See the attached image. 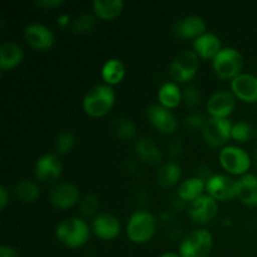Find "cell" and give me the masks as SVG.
<instances>
[{"instance_id":"obj_1","label":"cell","mask_w":257,"mask_h":257,"mask_svg":"<svg viewBox=\"0 0 257 257\" xmlns=\"http://www.w3.org/2000/svg\"><path fill=\"white\" fill-rule=\"evenodd\" d=\"M115 103L114 90L108 84H97L88 90L83 99V109L89 117L100 118L112 110Z\"/></svg>"},{"instance_id":"obj_2","label":"cell","mask_w":257,"mask_h":257,"mask_svg":"<svg viewBox=\"0 0 257 257\" xmlns=\"http://www.w3.org/2000/svg\"><path fill=\"white\" fill-rule=\"evenodd\" d=\"M55 236L60 243L69 248H78L88 242L90 228L84 220L79 217H68L55 228Z\"/></svg>"},{"instance_id":"obj_3","label":"cell","mask_w":257,"mask_h":257,"mask_svg":"<svg viewBox=\"0 0 257 257\" xmlns=\"http://www.w3.org/2000/svg\"><path fill=\"white\" fill-rule=\"evenodd\" d=\"M156 230L157 221L155 216L147 211H137L131 215L125 232L133 243H146L155 236Z\"/></svg>"},{"instance_id":"obj_4","label":"cell","mask_w":257,"mask_h":257,"mask_svg":"<svg viewBox=\"0 0 257 257\" xmlns=\"http://www.w3.org/2000/svg\"><path fill=\"white\" fill-rule=\"evenodd\" d=\"M212 67L216 75L218 78H221V79H235L236 77L242 74V54L237 49H235V48H222L221 52L212 60Z\"/></svg>"},{"instance_id":"obj_5","label":"cell","mask_w":257,"mask_h":257,"mask_svg":"<svg viewBox=\"0 0 257 257\" xmlns=\"http://www.w3.org/2000/svg\"><path fill=\"white\" fill-rule=\"evenodd\" d=\"M213 246V237L206 228L188 233L180 245L181 257H208Z\"/></svg>"},{"instance_id":"obj_6","label":"cell","mask_w":257,"mask_h":257,"mask_svg":"<svg viewBox=\"0 0 257 257\" xmlns=\"http://www.w3.org/2000/svg\"><path fill=\"white\" fill-rule=\"evenodd\" d=\"M221 166L226 172L236 176L247 175L250 170L251 158L248 153L237 146H226L218 155Z\"/></svg>"},{"instance_id":"obj_7","label":"cell","mask_w":257,"mask_h":257,"mask_svg":"<svg viewBox=\"0 0 257 257\" xmlns=\"http://www.w3.org/2000/svg\"><path fill=\"white\" fill-rule=\"evenodd\" d=\"M200 57L193 50L180 53L170 64V75L177 83H187L197 74Z\"/></svg>"},{"instance_id":"obj_8","label":"cell","mask_w":257,"mask_h":257,"mask_svg":"<svg viewBox=\"0 0 257 257\" xmlns=\"http://www.w3.org/2000/svg\"><path fill=\"white\" fill-rule=\"evenodd\" d=\"M232 123L228 118H208L202 135L206 142L212 147H221L231 138Z\"/></svg>"},{"instance_id":"obj_9","label":"cell","mask_w":257,"mask_h":257,"mask_svg":"<svg viewBox=\"0 0 257 257\" xmlns=\"http://www.w3.org/2000/svg\"><path fill=\"white\" fill-rule=\"evenodd\" d=\"M207 195L216 201H228L237 197V180L226 175H213L206 181Z\"/></svg>"},{"instance_id":"obj_10","label":"cell","mask_w":257,"mask_h":257,"mask_svg":"<svg viewBox=\"0 0 257 257\" xmlns=\"http://www.w3.org/2000/svg\"><path fill=\"white\" fill-rule=\"evenodd\" d=\"M218 211L217 201L210 195H202L191 202L188 208V216L196 225H206L216 217Z\"/></svg>"},{"instance_id":"obj_11","label":"cell","mask_w":257,"mask_h":257,"mask_svg":"<svg viewBox=\"0 0 257 257\" xmlns=\"http://www.w3.org/2000/svg\"><path fill=\"white\" fill-rule=\"evenodd\" d=\"M80 200L79 188L70 182H60L50 190L49 201L54 207L68 210Z\"/></svg>"},{"instance_id":"obj_12","label":"cell","mask_w":257,"mask_h":257,"mask_svg":"<svg viewBox=\"0 0 257 257\" xmlns=\"http://www.w3.org/2000/svg\"><path fill=\"white\" fill-rule=\"evenodd\" d=\"M24 38L28 44L37 50L50 49L55 42V37L52 30L39 23H33L25 27Z\"/></svg>"},{"instance_id":"obj_13","label":"cell","mask_w":257,"mask_h":257,"mask_svg":"<svg viewBox=\"0 0 257 257\" xmlns=\"http://www.w3.org/2000/svg\"><path fill=\"white\" fill-rule=\"evenodd\" d=\"M236 105L235 95L227 90H218L208 98L206 109L212 118H228Z\"/></svg>"},{"instance_id":"obj_14","label":"cell","mask_w":257,"mask_h":257,"mask_svg":"<svg viewBox=\"0 0 257 257\" xmlns=\"http://www.w3.org/2000/svg\"><path fill=\"white\" fill-rule=\"evenodd\" d=\"M147 118L153 127L163 135H172L177 130V119L175 114L160 104H153L148 108Z\"/></svg>"},{"instance_id":"obj_15","label":"cell","mask_w":257,"mask_h":257,"mask_svg":"<svg viewBox=\"0 0 257 257\" xmlns=\"http://www.w3.org/2000/svg\"><path fill=\"white\" fill-rule=\"evenodd\" d=\"M63 166L59 157L53 153H47L39 157L35 163V178L40 182H53L62 175Z\"/></svg>"},{"instance_id":"obj_16","label":"cell","mask_w":257,"mask_h":257,"mask_svg":"<svg viewBox=\"0 0 257 257\" xmlns=\"http://www.w3.org/2000/svg\"><path fill=\"white\" fill-rule=\"evenodd\" d=\"M231 93L245 103L257 102V77L242 73L231 80Z\"/></svg>"},{"instance_id":"obj_17","label":"cell","mask_w":257,"mask_h":257,"mask_svg":"<svg viewBox=\"0 0 257 257\" xmlns=\"http://www.w3.org/2000/svg\"><path fill=\"white\" fill-rule=\"evenodd\" d=\"M206 32V22L197 15H188L178 20L173 27V34L180 39H197Z\"/></svg>"},{"instance_id":"obj_18","label":"cell","mask_w":257,"mask_h":257,"mask_svg":"<svg viewBox=\"0 0 257 257\" xmlns=\"http://www.w3.org/2000/svg\"><path fill=\"white\" fill-rule=\"evenodd\" d=\"M92 228L98 238L103 241H112L119 236L122 226L115 216L110 213H100L93 220Z\"/></svg>"},{"instance_id":"obj_19","label":"cell","mask_w":257,"mask_h":257,"mask_svg":"<svg viewBox=\"0 0 257 257\" xmlns=\"http://www.w3.org/2000/svg\"><path fill=\"white\" fill-rule=\"evenodd\" d=\"M221 40L213 33H205L193 40V52L201 58V59H215L216 55L221 52Z\"/></svg>"},{"instance_id":"obj_20","label":"cell","mask_w":257,"mask_h":257,"mask_svg":"<svg viewBox=\"0 0 257 257\" xmlns=\"http://www.w3.org/2000/svg\"><path fill=\"white\" fill-rule=\"evenodd\" d=\"M237 198L248 207H257V176L243 175L237 180Z\"/></svg>"},{"instance_id":"obj_21","label":"cell","mask_w":257,"mask_h":257,"mask_svg":"<svg viewBox=\"0 0 257 257\" xmlns=\"http://www.w3.org/2000/svg\"><path fill=\"white\" fill-rule=\"evenodd\" d=\"M24 59V52L17 43H4L0 47V68L3 72L17 68Z\"/></svg>"},{"instance_id":"obj_22","label":"cell","mask_w":257,"mask_h":257,"mask_svg":"<svg viewBox=\"0 0 257 257\" xmlns=\"http://www.w3.org/2000/svg\"><path fill=\"white\" fill-rule=\"evenodd\" d=\"M136 153L142 162L155 166L162 161V152L151 138L142 137L136 143Z\"/></svg>"},{"instance_id":"obj_23","label":"cell","mask_w":257,"mask_h":257,"mask_svg":"<svg viewBox=\"0 0 257 257\" xmlns=\"http://www.w3.org/2000/svg\"><path fill=\"white\" fill-rule=\"evenodd\" d=\"M206 190V182L202 177H191L181 182L178 186L177 195L185 202H193L203 195Z\"/></svg>"},{"instance_id":"obj_24","label":"cell","mask_w":257,"mask_h":257,"mask_svg":"<svg viewBox=\"0 0 257 257\" xmlns=\"http://www.w3.org/2000/svg\"><path fill=\"white\" fill-rule=\"evenodd\" d=\"M182 92H181L180 87L173 82H167L165 84L161 85L158 89V102L160 105L167 108V109H175L180 105L181 100H182Z\"/></svg>"},{"instance_id":"obj_25","label":"cell","mask_w":257,"mask_h":257,"mask_svg":"<svg viewBox=\"0 0 257 257\" xmlns=\"http://www.w3.org/2000/svg\"><path fill=\"white\" fill-rule=\"evenodd\" d=\"M124 8L122 0H94L93 10L99 19L113 20L119 17Z\"/></svg>"},{"instance_id":"obj_26","label":"cell","mask_w":257,"mask_h":257,"mask_svg":"<svg viewBox=\"0 0 257 257\" xmlns=\"http://www.w3.org/2000/svg\"><path fill=\"white\" fill-rule=\"evenodd\" d=\"M182 176V168L175 161L165 163L157 172V183L163 188H170L177 185Z\"/></svg>"},{"instance_id":"obj_27","label":"cell","mask_w":257,"mask_h":257,"mask_svg":"<svg viewBox=\"0 0 257 257\" xmlns=\"http://www.w3.org/2000/svg\"><path fill=\"white\" fill-rule=\"evenodd\" d=\"M125 75V67L123 62L117 58H110L103 64L102 78L108 85H115L123 80Z\"/></svg>"},{"instance_id":"obj_28","label":"cell","mask_w":257,"mask_h":257,"mask_svg":"<svg viewBox=\"0 0 257 257\" xmlns=\"http://www.w3.org/2000/svg\"><path fill=\"white\" fill-rule=\"evenodd\" d=\"M14 195L23 203H32L38 200L40 195L39 186L30 180H20L14 186Z\"/></svg>"},{"instance_id":"obj_29","label":"cell","mask_w":257,"mask_h":257,"mask_svg":"<svg viewBox=\"0 0 257 257\" xmlns=\"http://www.w3.org/2000/svg\"><path fill=\"white\" fill-rule=\"evenodd\" d=\"M113 132L120 140L130 141L136 137L137 128L132 120L127 119V118H119L113 123Z\"/></svg>"},{"instance_id":"obj_30","label":"cell","mask_w":257,"mask_h":257,"mask_svg":"<svg viewBox=\"0 0 257 257\" xmlns=\"http://www.w3.org/2000/svg\"><path fill=\"white\" fill-rule=\"evenodd\" d=\"M95 27V17L89 13L80 14L73 20L72 28L78 34H87L90 33Z\"/></svg>"},{"instance_id":"obj_31","label":"cell","mask_w":257,"mask_h":257,"mask_svg":"<svg viewBox=\"0 0 257 257\" xmlns=\"http://www.w3.org/2000/svg\"><path fill=\"white\" fill-rule=\"evenodd\" d=\"M253 128L247 122H237L232 124L231 130V138L238 143H246L252 138Z\"/></svg>"},{"instance_id":"obj_32","label":"cell","mask_w":257,"mask_h":257,"mask_svg":"<svg viewBox=\"0 0 257 257\" xmlns=\"http://www.w3.org/2000/svg\"><path fill=\"white\" fill-rule=\"evenodd\" d=\"M75 146V137L72 132L63 131L58 135L55 140V150L59 155H67L74 148Z\"/></svg>"},{"instance_id":"obj_33","label":"cell","mask_w":257,"mask_h":257,"mask_svg":"<svg viewBox=\"0 0 257 257\" xmlns=\"http://www.w3.org/2000/svg\"><path fill=\"white\" fill-rule=\"evenodd\" d=\"M79 208H80V212L85 216H93L95 212L98 211L99 208V200L95 195H89L84 196V197L80 200L79 203Z\"/></svg>"},{"instance_id":"obj_34","label":"cell","mask_w":257,"mask_h":257,"mask_svg":"<svg viewBox=\"0 0 257 257\" xmlns=\"http://www.w3.org/2000/svg\"><path fill=\"white\" fill-rule=\"evenodd\" d=\"M206 122H207V119L203 115L195 113V114H191L186 118L185 124L188 130L196 132V131H203Z\"/></svg>"},{"instance_id":"obj_35","label":"cell","mask_w":257,"mask_h":257,"mask_svg":"<svg viewBox=\"0 0 257 257\" xmlns=\"http://www.w3.org/2000/svg\"><path fill=\"white\" fill-rule=\"evenodd\" d=\"M183 99L190 107H197L201 102L200 90L196 87H192V85L187 87L185 89V93H183Z\"/></svg>"},{"instance_id":"obj_36","label":"cell","mask_w":257,"mask_h":257,"mask_svg":"<svg viewBox=\"0 0 257 257\" xmlns=\"http://www.w3.org/2000/svg\"><path fill=\"white\" fill-rule=\"evenodd\" d=\"M63 0H40V2H37V5L40 8H45V9H53V8H57L63 5Z\"/></svg>"},{"instance_id":"obj_37","label":"cell","mask_w":257,"mask_h":257,"mask_svg":"<svg viewBox=\"0 0 257 257\" xmlns=\"http://www.w3.org/2000/svg\"><path fill=\"white\" fill-rule=\"evenodd\" d=\"M8 202H9V191L5 186L0 187V210H5Z\"/></svg>"},{"instance_id":"obj_38","label":"cell","mask_w":257,"mask_h":257,"mask_svg":"<svg viewBox=\"0 0 257 257\" xmlns=\"http://www.w3.org/2000/svg\"><path fill=\"white\" fill-rule=\"evenodd\" d=\"M0 257H19V256H18L17 251H15L14 248L10 247V246L3 245L2 247H0Z\"/></svg>"},{"instance_id":"obj_39","label":"cell","mask_w":257,"mask_h":257,"mask_svg":"<svg viewBox=\"0 0 257 257\" xmlns=\"http://www.w3.org/2000/svg\"><path fill=\"white\" fill-rule=\"evenodd\" d=\"M58 24L60 28H67L70 24V17L68 14H63L58 18Z\"/></svg>"},{"instance_id":"obj_40","label":"cell","mask_w":257,"mask_h":257,"mask_svg":"<svg viewBox=\"0 0 257 257\" xmlns=\"http://www.w3.org/2000/svg\"><path fill=\"white\" fill-rule=\"evenodd\" d=\"M160 257H181L180 253H175V252H166L163 255H161Z\"/></svg>"},{"instance_id":"obj_41","label":"cell","mask_w":257,"mask_h":257,"mask_svg":"<svg viewBox=\"0 0 257 257\" xmlns=\"http://www.w3.org/2000/svg\"><path fill=\"white\" fill-rule=\"evenodd\" d=\"M256 137H257V135H256Z\"/></svg>"}]
</instances>
